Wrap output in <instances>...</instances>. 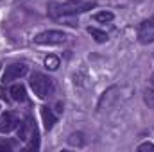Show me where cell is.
Masks as SVG:
<instances>
[{"label":"cell","instance_id":"6da1fadb","mask_svg":"<svg viewBox=\"0 0 154 152\" xmlns=\"http://www.w3.org/2000/svg\"><path fill=\"white\" fill-rule=\"evenodd\" d=\"M97 7V0H66L65 4H50V16H74Z\"/></svg>","mask_w":154,"mask_h":152},{"label":"cell","instance_id":"7a4b0ae2","mask_svg":"<svg viewBox=\"0 0 154 152\" xmlns=\"http://www.w3.org/2000/svg\"><path fill=\"white\" fill-rule=\"evenodd\" d=\"M29 84H31L34 95L39 97V99H47V97H50L52 91H54V81L48 75L41 74V72H34V74L31 75V82H29Z\"/></svg>","mask_w":154,"mask_h":152},{"label":"cell","instance_id":"3957f363","mask_svg":"<svg viewBox=\"0 0 154 152\" xmlns=\"http://www.w3.org/2000/svg\"><path fill=\"white\" fill-rule=\"evenodd\" d=\"M38 45H47V47H54V45H63L66 41V34L61 31H43L34 38Z\"/></svg>","mask_w":154,"mask_h":152},{"label":"cell","instance_id":"277c9868","mask_svg":"<svg viewBox=\"0 0 154 152\" xmlns=\"http://www.w3.org/2000/svg\"><path fill=\"white\" fill-rule=\"evenodd\" d=\"M27 72H29V66H27L25 63H13V65H9V66L5 68L2 81H4V82H11V81L22 79L23 75H27Z\"/></svg>","mask_w":154,"mask_h":152},{"label":"cell","instance_id":"5b68a950","mask_svg":"<svg viewBox=\"0 0 154 152\" xmlns=\"http://www.w3.org/2000/svg\"><path fill=\"white\" fill-rule=\"evenodd\" d=\"M138 41L142 45L154 43V20H145L138 25Z\"/></svg>","mask_w":154,"mask_h":152},{"label":"cell","instance_id":"8992f818","mask_svg":"<svg viewBox=\"0 0 154 152\" xmlns=\"http://www.w3.org/2000/svg\"><path fill=\"white\" fill-rule=\"evenodd\" d=\"M20 125V120L16 113L13 111H5V113L0 116V132H11L13 129H16Z\"/></svg>","mask_w":154,"mask_h":152},{"label":"cell","instance_id":"52a82bcc","mask_svg":"<svg viewBox=\"0 0 154 152\" xmlns=\"http://www.w3.org/2000/svg\"><path fill=\"white\" fill-rule=\"evenodd\" d=\"M34 127H36V122L32 120V116H27V118L18 125V138H20L22 141L29 140L31 134H32V131H34Z\"/></svg>","mask_w":154,"mask_h":152},{"label":"cell","instance_id":"ba28073f","mask_svg":"<svg viewBox=\"0 0 154 152\" xmlns=\"http://www.w3.org/2000/svg\"><path fill=\"white\" fill-rule=\"evenodd\" d=\"M41 118H43V123H45V129H47V131H50V129L54 127V123L57 122L56 113H54L48 106H43V108H41Z\"/></svg>","mask_w":154,"mask_h":152},{"label":"cell","instance_id":"9c48e42d","mask_svg":"<svg viewBox=\"0 0 154 152\" xmlns=\"http://www.w3.org/2000/svg\"><path fill=\"white\" fill-rule=\"evenodd\" d=\"M9 95H11L13 100H16V102H23V100L27 99L25 86H23V84H13V86L9 88Z\"/></svg>","mask_w":154,"mask_h":152},{"label":"cell","instance_id":"30bf717a","mask_svg":"<svg viewBox=\"0 0 154 152\" xmlns=\"http://www.w3.org/2000/svg\"><path fill=\"white\" fill-rule=\"evenodd\" d=\"M86 134L84 132H72L70 136H68V143L72 145V147H82V145H86Z\"/></svg>","mask_w":154,"mask_h":152},{"label":"cell","instance_id":"8fae6325","mask_svg":"<svg viewBox=\"0 0 154 152\" xmlns=\"http://www.w3.org/2000/svg\"><path fill=\"white\" fill-rule=\"evenodd\" d=\"M88 34H91V38L95 39L97 43H106L108 41V34L97 27H88Z\"/></svg>","mask_w":154,"mask_h":152},{"label":"cell","instance_id":"7c38bea8","mask_svg":"<svg viewBox=\"0 0 154 152\" xmlns=\"http://www.w3.org/2000/svg\"><path fill=\"white\" fill-rule=\"evenodd\" d=\"M113 18H115V14H113L111 11H99V13L93 14V20L99 22V23H108V22H111Z\"/></svg>","mask_w":154,"mask_h":152},{"label":"cell","instance_id":"4fadbf2b","mask_svg":"<svg viewBox=\"0 0 154 152\" xmlns=\"http://www.w3.org/2000/svg\"><path fill=\"white\" fill-rule=\"evenodd\" d=\"M27 150H38L39 149V131L38 127H34V131H32V134H31V143L25 147Z\"/></svg>","mask_w":154,"mask_h":152},{"label":"cell","instance_id":"5bb4252c","mask_svg":"<svg viewBox=\"0 0 154 152\" xmlns=\"http://www.w3.org/2000/svg\"><path fill=\"white\" fill-rule=\"evenodd\" d=\"M45 66H47L48 70H52V72L57 70V68H59V57H57V56H52V54L47 56V57H45Z\"/></svg>","mask_w":154,"mask_h":152},{"label":"cell","instance_id":"9a60e30c","mask_svg":"<svg viewBox=\"0 0 154 152\" xmlns=\"http://www.w3.org/2000/svg\"><path fill=\"white\" fill-rule=\"evenodd\" d=\"M143 100H145V104L149 106V109H154V90H145Z\"/></svg>","mask_w":154,"mask_h":152},{"label":"cell","instance_id":"2e32d148","mask_svg":"<svg viewBox=\"0 0 154 152\" xmlns=\"http://www.w3.org/2000/svg\"><path fill=\"white\" fill-rule=\"evenodd\" d=\"M143 150H152V152H154V143L147 141V143H142V145H138V152H143Z\"/></svg>","mask_w":154,"mask_h":152},{"label":"cell","instance_id":"e0dca14e","mask_svg":"<svg viewBox=\"0 0 154 152\" xmlns=\"http://www.w3.org/2000/svg\"><path fill=\"white\" fill-rule=\"evenodd\" d=\"M7 93H9V91H5V88L2 86V88H0V99H5V100H7Z\"/></svg>","mask_w":154,"mask_h":152},{"label":"cell","instance_id":"ac0fdd59","mask_svg":"<svg viewBox=\"0 0 154 152\" xmlns=\"http://www.w3.org/2000/svg\"><path fill=\"white\" fill-rule=\"evenodd\" d=\"M151 82H152V86H154V75H152V77H151Z\"/></svg>","mask_w":154,"mask_h":152},{"label":"cell","instance_id":"d6986e66","mask_svg":"<svg viewBox=\"0 0 154 152\" xmlns=\"http://www.w3.org/2000/svg\"><path fill=\"white\" fill-rule=\"evenodd\" d=\"M152 20H154V16H152Z\"/></svg>","mask_w":154,"mask_h":152},{"label":"cell","instance_id":"ffe728a7","mask_svg":"<svg viewBox=\"0 0 154 152\" xmlns=\"http://www.w3.org/2000/svg\"><path fill=\"white\" fill-rule=\"evenodd\" d=\"M0 66H2V65H0Z\"/></svg>","mask_w":154,"mask_h":152}]
</instances>
